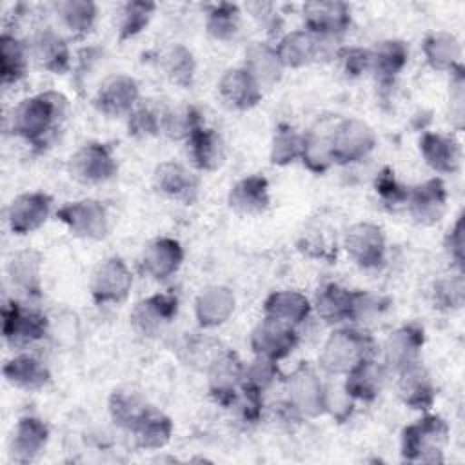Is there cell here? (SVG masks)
Wrapping results in <instances>:
<instances>
[{
	"label": "cell",
	"instance_id": "obj_1",
	"mask_svg": "<svg viewBox=\"0 0 465 465\" xmlns=\"http://www.w3.org/2000/svg\"><path fill=\"white\" fill-rule=\"evenodd\" d=\"M69 113L67 98L44 91L24 98L11 113V131L36 151H44L60 131Z\"/></svg>",
	"mask_w": 465,
	"mask_h": 465
},
{
	"label": "cell",
	"instance_id": "obj_2",
	"mask_svg": "<svg viewBox=\"0 0 465 465\" xmlns=\"http://www.w3.org/2000/svg\"><path fill=\"white\" fill-rule=\"evenodd\" d=\"M376 349V340L369 331L347 325L329 334L318 361L327 374H347L358 361L374 358Z\"/></svg>",
	"mask_w": 465,
	"mask_h": 465
},
{
	"label": "cell",
	"instance_id": "obj_3",
	"mask_svg": "<svg viewBox=\"0 0 465 465\" xmlns=\"http://www.w3.org/2000/svg\"><path fill=\"white\" fill-rule=\"evenodd\" d=\"M449 425L438 414H425L401 430L400 452L411 463H443Z\"/></svg>",
	"mask_w": 465,
	"mask_h": 465
},
{
	"label": "cell",
	"instance_id": "obj_4",
	"mask_svg": "<svg viewBox=\"0 0 465 465\" xmlns=\"http://www.w3.org/2000/svg\"><path fill=\"white\" fill-rule=\"evenodd\" d=\"M374 129L361 118H341L332 124L331 147L336 165H352L365 160L376 147Z\"/></svg>",
	"mask_w": 465,
	"mask_h": 465
},
{
	"label": "cell",
	"instance_id": "obj_5",
	"mask_svg": "<svg viewBox=\"0 0 465 465\" xmlns=\"http://www.w3.org/2000/svg\"><path fill=\"white\" fill-rule=\"evenodd\" d=\"M67 173L78 183L98 185L116 176L118 162L111 145L104 142H87L69 156Z\"/></svg>",
	"mask_w": 465,
	"mask_h": 465
},
{
	"label": "cell",
	"instance_id": "obj_6",
	"mask_svg": "<svg viewBox=\"0 0 465 465\" xmlns=\"http://www.w3.org/2000/svg\"><path fill=\"white\" fill-rule=\"evenodd\" d=\"M2 334L11 349H24L42 340L49 331V320L36 309H27L16 300L2 307Z\"/></svg>",
	"mask_w": 465,
	"mask_h": 465
},
{
	"label": "cell",
	"instance_id": "obj_7",
	"mask_svg": "<svg viewBox=\"0 0 465 465\" xmlns=\"http://www.w3.org/2000/svg\"><path fill=\"white\" fill-rule=\"evenodd\" d=\"M54 216L76 238L102 240L109 232L107 209L93 198L67 202L56 209Z\"/></svg>",
	"mask_w": 465,
	"mask_h": 465
},
{
	"label": "cell",
	"instance_id": "obj_8",
	"mask_svg": "<svg viewBox=\"0 0 465 465\" xmlns=\"http://www.w3.org/2000/svg\"><path fill=\"white\" fill-rule=\"evenodd\" d=\"M285 400L302 418H316L325 412V385L311 365L300 363L285 378Z\"/></svg>",
	"mask_w": 465,
	"mask_h": 465
},
{
	"label": "cell",
	"instance_id": "obj_9",
	"mask_svg": "<svg viewBox=\"0 0 465 465\" xmlns=\"http://www.w3.org/2000/svg\"><path fill=\"white\" fill-rule=\"evenodd\" d=\"M300 343V334L294 325L263 316L249 336V345L254 356L280 361L287 358Z\"/></svg>",
	"mask_w": 465,
	"mask_h": 465
},
{
	"label": "cell",
	"instance_id": "obj_10",
	"mask_svg": "<svg viewBox=\"0 0 465 465\" xmlns=\"http://www.w3.org/2000/svg\"><path fill=\"white\" fill-rule=\"evenodd\" d=\"M349 258L361 269H378L385 263L387 240L383 229L371 222L351 225L343 238Z\"/></svg>",
	"mask_w": 465,
	"mask_h": 465
},
{
	"label": "cell",
	"instance_id": "obj_11",
	"mask_svg": "<svg viewBox=\"0 0 465 465\" xmlns=\"http://www.w3.org/2000/svg\"><path fill=\"white\" fill-rule=\"evenodd\" d=\"M133 287V272L120 256H111L98 263L91 276L89 291L96 305L122 303Z\"/></svg>",
	"mask_w": 465,
	"mask_h": 465
},
{
	"label": "cell",
	"instance_id": "obj_12",
	"mask_svg": "<svg viewBox=\"0 0 465 465\" xmlns=\"http://www.w3.org/2000/svg\"><path fill=\"white\" fill-rule=\"evenodd\" d=\"M245 363L238 352L227 349L218 352L207 369V389L211 398L222 407H232L243 378Z\"/></svg>",
	"mask_w": 465,
	"mask_h": 465
},
{
	"label": "cell",
	"instance_id": "obj_13",
	"mask_svg": "<svg viewBox=\"0 0 465 465\" xmlns=\"http://www.w3.org/2000/svg\"><path fill=\"white\" fill-rule=\"evenodd\" d=\"M305 31L320 38H338L352 24L351 7L340 0H314L302 7Z\"/></svg>",
	"mask_w": 465,
	"mask_h": 465
},
{
	"label": "cell",
	"instance_id": "obj_14",
	"mask_svg": "<svg viewBox=\"0 0 465 465\" xmlns=\"http://www.w3.org/2000/svg\"><path fill=\"white\" fill-rule=\"evenodd\" d=\"M140 102V87L138 82L124 73H116L107 76L94 93L93 105L98 113L118 118L127 116Z\"/></svg>",
	"mask_w": 465,
	"mask_h": 465
},
{
	"label": "cell",
	"instance_id": "obj_15",
	"mask_svg": "<svg viewBox=\"0 0 465 465\" xmlns=\"http://www.w3.org/2000/svg\"><path fill=\"white\" fill-rule=\"evenodd\" d=\"M53 198L44 191L22 193L9 203L5 220L9 231L16 236H25L38 231L49 218Z\"/></svg>",
	"mask_w": 465,
	"mask_h": 465
},
{
	"label": "cell",
	"instance_id": "obj_16",
	"mask_svg": "<svg viewBox=\"0 0 465 465\" xmlns=\"http://www.w3.org/2000/svg\"><path fill=\"white\" fill-rule=\"evenodd\" d=\"M178 314V298L171 292H156L140 300L131 314V325L142 336H156Z\"/></svg>",
	"mask_w": 465,
	"mask_h": 465
},
{
	"label": "cell",
	"instance_id": "obj_17",
	"mask_svg": "<svg viewBox=\"0 0 465 465\" xmlns=\"http://www.w3.org/2000/svg\"><path fill=\"white\" fill-rule=\"evenodd\" d=\"M407 209L420 225L438 223L447 209V187L440 176H432L414 187H409Z\"/></svg>",
	"mask_w": 465,
	"mask_h": 465
},
{
	"label": "cell",
	"instance_id": "obj_18",
	"mask_svg": "<svg viewBox=\"0 0 465 465\" xmlns=\"http://www.w3.org/2000/svg\"><path fill=\"white\" fill-rule=\"evenodd\" d=\"M409 60V47L403 40L389 38L376 42L369 49V71L381 89L394 85Z\"/></svg>",
	"mask_w": 465,
	"mask_h": 465
},
{
	"label": "cell",
	"instance_id": "obj_19",
	"mask_svg": "<svg viewBox=\"0 0 465 465\" xmlns=\"http://www.w3.org/2000/svg\"><path fill=\"white\" fill-rule=\"evenodd\" d=\"M398 372V394L401 401L412 409L429 412L436 401V385L421 361H412Z\"/></svg>",
	"mask_w": 465,
	"mask_h": 465
},
{
	"label": "cell",
	"instance_id": "obj_20",
	"mask_svg": "<svg viewBox=\"0 0 465 465\" xmlns=\"http://www.w3.org/2000/svg\"><path fill=\"white\" fill-rule=\"evenodd\" d=\"M49 441V427L36 416H22L11 434L9 458L15 463L25 465L35 461Z\"/></svg>",
	"mask_w": 465,
	"mask_h": 465
},
{
	"label": "cell",
	"instance_id": "obj_21",
	"mask_svg": "<svg viewBox=\"0 0 465 465\" xmlns=\"http://www.w3.org/2000/svg\"><path fill=\"white\" fill-rule=\"evenodd\" d=\"M29 54L51 74H64L71 67V49L67 40L51 27H42L33 35Z\"/></svg>",
	"mask_w": 465,
	"mask_h": 465
},
{
	"label": "cell",
	"instance_id": "obj_22",
	"mask_svg": "<svg viewBox=\"0 0 465 465\" xmlns=\"http://www.w3.org/2000/svg\"><path fill=\"white\" fill-rule=\"evenodd\" d=\"M153 187L156 193L167 198L193 203L198 194V176L185 165L167 160L154 167Z\"/></svg>",
	"mask_w": 465,
	"mask_h": 465
},
{
	"label": "cell",
	"instance_id": "obj_23",
	"mask_svg": "<svg viewBox=\"0 0 465 465\" xmlns=\"http://www.w3.org/2000/svg\"><path fill=\"white\" fill-rule=\"evenodd\" d=\"M183 256L185 252L178 240L162 236L147 243L140 258V267L153 280H167L180 269Z\"/></svg>",
	"mask_w": 465,
	"mask_h": 465
},
{
	"label": "cell",
	"instance_id": "obj_24",
	"mask_svg": "<svg viewBox=\"0 0 465 465\" xmlns=\"http://www.w3.org/2000/svg\"><path fill=\"white\" fill-rule=\"evenodd\" d=\"M218 94L229 107L236 111H247L262 102L263 89L242 65L231 67L220 76Z\"/></svg>",
	"mask_w": 465,
	"mask_h": 465
},
{
	"label": "cell",
	"instance_id": "obj_25",
	"mask_svg": "<svg viewBox=\"0 0 465 465\" xmlns=\"http://www.w3.org/2000/svg\"><path fill=\"white\" fill-rule=\"evenodd\" d=\"M425 343V331L420 323H403L394 329L383 347L385 367L400 371L401 367L418 361L421 347Z\"/></svg>",
	"mask_w": 465,
	"mask_h": 465
},
{
	"label": "cell",
	"instance_id": "obj_26",
	"mask_svg": "<svg viewBox=\"0 0 465 465\" xmlns=\"http://www.w3.org/2000/svg\"><path fill=\"white\" fill-rule=\"evenodd\" d=\"M385 363L376 361V358H365L345 374L343 391L354 401L371 403L380 396L385 383Z\"/></svg>",
	"mask_w": 465,
	"mask_h": 465
},
{
	"label": "cell",
	"instance_id": "obj_27",
	"mask_svg": "<svg viewBox=\"0 0 465 465\" xmlns=\"http://www.w3.org/2000/svg\"><path fill=\"white\" fill-rule=\"evenodd\" d=\"M420 153L425 163L436 173L452 174L460 169L461 147L450 134L425 131L420 136Z\"/></svg>",
	"mask_w": 465,
	"mask_h": 465
},
{
	"label": "cell",
	"instance_id": "obj_28",
	"mask_svg": "<svg viewBox=\"0 0 465 465\" xmlns=\"http://www.w3.org/2000/svg\"><path fill=\"white\" fill-rule=\"evenodd\" d=\"M234 294L229 287L209 285L194 300V316L202 329H214L225 323L234 311Z\"/></svg>",
	"mask_w": 465,
	"mask_h": 465
},
{
	"label": "cell",
	"instance_id": "obj_29",
	"mask_svg": "<svg viewBox=\"0 0 465 465\" xmlns=\"http://www.w3.org/2000/svg\"><path fill=\"white\" fill-rule=\"evenodd\" d=\"M320 36L305 29H294L280 36L274 49L283 69H300L320 60Z\"/></svg>",
	"mask_w": 465,
	"mask_h": 465
},
{
	"label": "cell",
	"instance_id": "obj_30",
	"mask_svg": "<svg viewBox=\"0 0 465 465\" xmlns=\"http://www.w3.org/2000/svg\"><path fill=\"white\" fill-rule=\"evenodd\" d=\"M187 156L194 169L213 173L225 162V145L218 131L202 125L187 140Z\"/></svg>",
	"mask_w": 465,
	"mask_h": 465
},
{
	"label": "cell",
	"instance_id": "obj_31",
	"mask_svg": "<svg viewBox=\"0 0 465 465\" xmlns=\"http://www.w3.org/2000/svg\"><path fill=\"white\" fill-rule=\"evenodd\" d=\"M227 203L240 214H260L269 209V180L262 174H249L238 180L227 194Z\"/></svg>",
	"mask_w": 465,
	"mask_h": 465
},
{
	"label": "cell",
	"instance_id": "obj_32",
	"mask_svg": "<svg viewBox=\"0 0 465 465\" xmlns=\"http://www.w3.org/2000/svg\"><path fill=\"white\" fill-rule=\"evenodd\" d=\"M129 432L133 434L134 445L138 449L158 450L169 443L173 436V421L165 412L147 405Z\"/></svg>",
	"mask_w": 465,
	"mask_h": 465
},
{
	"label": "cell",
	"instance_id": "obj_33",
	"mask_svg": "<svg viewBox=\"0 0 465 465\" xmlns=\"http://www.w3.org/2000/svg\"><path fill=\"white\" fill-rule=\"evenodd\" d=\"M4 378L16 389L35 392L51 381V372L47 365L35 354L20 352L5 361Z\"/></svg>",
	"mask_w": 465,
	"mask_h": 465
},
{
	"label": "cell",
	"instance_id": "obj_34",
	"mask_svg": "<svg viewBox=\"0 0 465 465\" xmlns=\"http://www.w3.org/2000/svg\"><path fill=\"white\" fill-rule=\"evenodd\" d=\"M352 302H354V291L329 282L318 287L312 307L316 309V314L320 320H323L329 325H340L343 322L352 320Z\"/></svg>",
	"mask_w": 465,
	"mask_h": 465
},
{
	"label": "cell",
	"instance_id": "obj_35",
	"mask_svg": "<svg viewBox=\"0 0 465 465\" xmlns=\"http://www.w3.org/2000/svg\"><path fill=\"white\" fill-rule=\"evenodd\" d=\"M262 309H263V316L274 318L296 327L311 316L312 303L303 292L294 289H283V291H272L263 300Z\"/></svg>",
	"mask_w": 465,
	"mask_h": 465
},
{
	"label": "cell",
	"instance_id": "obj_36",
	"mask_svg": "<svg viewBox=\"0 0 465 465\" xmlns=\"http://www.w3.org/2000/svg\"><path fill=\"white\" fill-rule=\"evenodd\" d=\"M7 276L20 292L38 298L42 296V254L35 249H24L11 256Z\"/></svg>",
	"mask_w": 465,
	"mask_h": 465
},
{
	"label": "cell",
	"instance_id": "obj_37",
	"mask_svg": "<svg viewBox=\"0 0 465 465\" xmlns=\"http://www.w3.org/2000/svg\"><path fill=\"white\" fill-rule=\"evenodd\" d=\"M243 67L262 89L276 85L283 74V65L276 54L274 45L265 42H252L245 49Z\"/></svg>",
	"mask_w": 465,
	"mask_h": 465
},
{
	"label": "cell",
	"instance_id": "obj_38",
	"mask_svg": "<svg viewBox=\"0 0 465 465\" xmlns=\"http://www.w3.org/2000/svg\"><path fill=\"white\" fill-rule=\"evenodd\" d=\"M421 51L425 62L441 73H452L461 65V44L449 31H432L423 38Z\"/></svg>",
	"mask_w": 465,
	"mask_h": 465
},
{
	"label": "cell",
	"instance_id": "obj_39",
	"mask_svg": "<svg viewBox=\"0 0 465 465\" xmlns=\"http://www.w3.org/2000/svg\"><path fill=\"white\" fill-rule=\"evenodd\" d=\"M331 131H332V125H327L325 122H318L314 127L303 133L300 160L314 174H323L334 165L332 147H331Z\"/></svg>",
	"mask_w": 465,
	"mask_h": 465
},
{
	"label": "cell",
	"instance_id": "obj_40",
	"mask_svg": "<svg viewBox=\"0 0 465 465\" xmlns=\"http://www.w3.org/2000/svg\"><path fill=\"white\" fill-rule=\"evenodd\" d=\"M29 45L16 35L4 31L0 36V78L4 85L18 84L27 74Z\"/></svg>",
	"mask_w": 465,
	"mask_h": 465
},
{
	"label": "cell",
	"instance_id": "obj_41",
	"mask_svg": "<svg viewBox=\"0 0 465 465\" xmlns=\"http://www.w3.org/2000/svg\"><path fill=\"white\" fill-rule=\"evenodd\" d=\"M158 65L171 84L182 89L193 87L196 76V60L191 49H187L183 44L174 42L163 47L158 56Z\"/></svg>",
	"mask_w": 465,
	"mask_h": 465
},
{
	"label": "cell",
	"instance_id": "obj_42",
	"mask_svg": "<svg viewBox=\"0 0 465 465\" xmlns=\"http://www.w3.org/2000/svg\"><path fill=\"white\" fill-rule=\"evenodd\" d=\"M54 11L62 22V25L67 29V33L80 40L87 36L98 16V7L91 0H64L54 4Z\"/></svg>",
	"mask_w": 465,
	"mask_h": 465
},
{
	"label": "cell",
	"instance_id": "obj_43",
	"mask_svg": "<svg viewBox=\"0 0 465 465\" xmlns=\"http://www.w3.org/2000/svg\"><path fill=\"white\" fill-rule=\"evenodd\" d=\"M242 25V13L236 4L220 2L213 4L205 15V31L218 42H229L236 38Z\"/></svg>",
	"mask_w": 465,
	"mask_h": 465
},
{
	"label": "cell",
	"instance_id": "obj_44",
	"mask_svg": "<svg viewBox=\"0 0 465 465\" xmlns=\"http://www.w3.org/2000/svg\"><path fill=\"white\" fill-rule=\"evenodd\" d=\"M202 125H203V118L200 109L193 104L183 102V104L167 105L162 133L171 140L185 142Z\"/></svg>",
	"mask_w": 465,
	"mask_h": 465
},
{
	"label": "cell",
	"instance_id": "obj_45",
	"mask_svg": "<svg viewBox=\"0 0 465 465\" xmlns=\"http://www.w3.org/2000/svg\"><path fill=\"white\" fill-rule=\"evenodd\" d=\"M167 105L154 100L138 102V105L127 114V133L133 138H151L162 133L163 116Z\"/></svg>",
	"mask_w": 465,
	"mask_h": 465
},
{
	"label": "cell",
	"instance_id": "obj_46",
	"mask_svg": "<svg viewBox=\"0 0 465 465\" xmlns=\"http://www.w3.org/2000/svg\"><path fill=\"white\" fill-rule=\"evenodd\" d=\"M302 145H303V133L296 131L289 124H280L274 131L269 160L274 165H289L294 160H300L302 156Z\"/></svg>",
	"mask_w": 465,
	"mask_h": 465
},
{
	"label": "cell",
	"instance_id": "obj_47",
	"mask_svg": "<svg viewBox=\"0 0 465 465\" xmlns=\"http://www.w3.org/2000/svg\"><path fill=\"white\" fill-rule=\"evenodd\" d=\"M154 11L156 4L153 2H125L118 13V38L124 42L140 35L149 25Z\"/></svg>",
	"mask_w": 465,
	"mask_h": 465
},
{
	"label": "cell",
	"instance_id": "obj_48",
	"mask_svg": "<svg viewBox=\"0 0 465 465\" xmlns=\"http://www.w3.org/2000/svg\"><path fill=\"white\" fill-rule=\"evenodd\" d=\"M147 407V403L133 391H124L118 389L109 396V416L113 420L114 425L129 430L134 421L138 420V416L143 412V409Z\"/></svg>",
	"mask_w": 465,
	"mask_h": 465
},
{
	"label": "cell",
	"instance_id": "obj_49",
	"mask_svg": "<svg viewBox=\"0 0 465 465\" xmlns=\"http://www.w3.org/2000/svg\"><path fill=\"white\" fill-rule=\"evenodd\" d=\"M432 303L440 311H456L465 300V282L463 272L456 271L452 274L440 276L430 291Z\"/></svg>",
	"mask_w": 465,
	"mask_h": 465
},
{
	"label": "cell",
	"instance_id": "obj_50",
	"mask_svg": "<svg viewBox=\"0 0 465 465\" xmlns=\"http://www.w3.org/2000/svg\"><path fill=\"white\" fill-rule=\"evenodd\" d=\"M278 361H272L269 358L254 356L251 363H245L243 367V378L242 387H247L251 391H256L263 394L278 378Z\"/></svg>",
	"mask_w": 465,
	"mask_h": 465
},
{
	"label": "cell",
	"instance_id": "obj_51",
	"mask_svg": "<svg viewBox=\"0 0 465 465\" xmlns=\"http://www.w3.org/2000/svg\"><path fill=\"white\" fill-rule=\"evenodd\" d=\"M296 245L309 258L332 260L336 256V247H332V243L327 238V232H323V229L318 225L305 227V231L300 232Z\"/></svg>",
	"mask_w": 465,
	"mask_h": 465
},
{
	"label": "cell",
	"instance_id": "obj_52",
	"mask_svg": "<svg viewBox=\"0 0 465 465\" xmlns=\"http://www.w3.org/2000/svg\"><path fill=\"white\" fill-rule=\"evenodd\" d=\"M374 189L378 193V196L381 198V202L389 207H398V205H405L407 198H409V187H405L403 183H400V180L396 178L392 167L385 165L374 178Z\"/></svg>",
	"mask_w": 465,
	"mask_h": 465
},
{
	"label": "cell",
	"instance_id": "obj_53",
	"mask_svg": "<svg viewBox=\"0 0 465 465\" xmlns=\"http://www.w3.org/2000/svg\"><path fill=\"white\" fill-rule=\"evenodd\" d=\"M334 60H338L341 73L349 78H356L369 71V49L358 45L338 47Z\"/></svg>",
	"mask_w": 465,
	"mask_h": 465
},
{
	"label": "cell",
	"instance_id": "obj_54",
	"mask_svg": "<svg viewBox=\"0 0 465 465\" xmlns=\"http://www.w3.org/2000/svg\"><path fill=\"white\" fill-rule=\"evenodd\" d=\"M387 307V302H383L380 296L367 292V291H354V302H352V323L367 322L369 318L380 314Z\"/></svg>",
	"mask_w": 465,
	"mask_h": 465
},
{
	"label": "cell",
	"instance_id": "obj_55",
	"mask_svg": "<svg viewBox=\"0 0 465 465\" xmlns=\"http://www.w3.org/2000/svg\"><path fill=\"white\" fill-rule=\"evenodd\" d=\"M354 411V400L338 387H325V412H329L338 423H343L349 420V416Z\"/></svg>",
	"mask_w": 465,
	"mask_h": 465
},
{
	"label": "cell",
	"instance_id": "obj_56",
	"mask_svg": "<svg viewBox=\"0 0 465 465\" xmlns=\"http://www.w3.org/2000/svg\"><path fill=\"white\" fill-rule=\"evenodd\" d=\"M445 251L449 258L452 260L454 267L463 272V262H465V227H463V214H460L454 222V225L445 234Z\"/></svg>",
	"mask_w": 465,
	"mask_h": 465
},
{
	"label": "cell",
	"instance_id": "obj_57",
	"mask_svg": "<svg viewBox=\"0 0 465 465\" xmlns=\"http://www.w3.org/2000/svg\"><path fill=\"white\" fill-rule=\"evenodd\" d=\"M465 76L463 65L456 67L450 73V120L454 122L456 129L463 127V100H465Z\"/></svg>",
	"mask_w": 465,
	"mask_h": 465
},
{
	"label": "cell",
	"instance_id": "obj_58",
	"mask_svg": "<svg viewBox=\"0 0 465 465\" xmlns=\"http://www.w3.org/2000/svg\"><path fill=\"white\" fill-rule=\"evenodd\" d=\"M247 9L252 13V16L258 20V24H260L267 33H276V31H280L282 20L278 18V15H274L271 4L254 2V4H247Z\"/></svg>",
	"mask_w": 465,
	"mask_h": 465
}]
</instances>
